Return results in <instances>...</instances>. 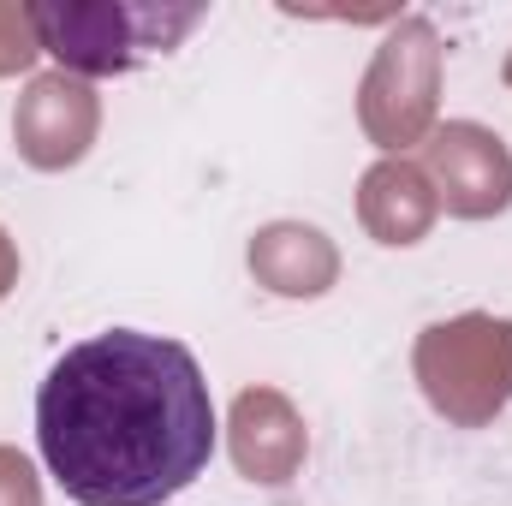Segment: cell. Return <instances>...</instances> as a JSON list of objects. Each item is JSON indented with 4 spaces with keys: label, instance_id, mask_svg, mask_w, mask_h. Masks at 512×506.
Returning a JSON list of instances; mask_svg holds the SVG:
<instances>
[{
    "label": "cell",
    "instance_id": "6da1fadb",
    "mask_svg": "<svg viewBox=\"0 0 512 506\" xmlns=\"http://www.w3.org/2000/svg\"><path fill=\"white\" fill-rule=\"evenodd\" d=\"M221 447V411L191 346L108 328L54 358L36 387V453L78 506H167Z\"/></svg>",
    "mask_w": 512,
    "mask_h": 506
},
{
    "label": "cell",
    "instance_id": "7a4b0ae2",
    "mask_svg": "<svg viewBox=\"0 0 512 506\" xmlns=\"http://www.w3.org/2000/svg\"><path fill=\"white\" fill-rule=\"evenodd\" d=\"M209 6H167V0H36L30 30L42 54L78 78H126L137 66L173 54Z\"/></svg>",
    "mask_w": 512,
    "mask_h": 506
}]
</instances>
